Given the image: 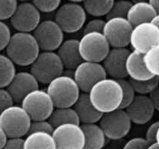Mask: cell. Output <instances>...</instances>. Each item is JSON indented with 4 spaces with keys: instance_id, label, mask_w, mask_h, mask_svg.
<instances>
[{
    "instance_id": "1",
    "label": "cell",
    "mask_w": 159,
    "mask_h": 149,
    "mask_svg": "<svg viewBox=\"0 0 159 149\" xmlns=\"http://www.w3.org/2000/svg\"><path fill=\"white\" fill-rule=\"evenodd\" d=\"M88 93L94 108L103 113L117 109L122 101L121 84L109 77L97 82Z\"/></svg>"
},
{
    "instance_id": "2",
    "label": "cell",
    "mask_w": 159,
    "mask_h": 149,
    "mask_svg": "<svg viewBox=\"0 0 159 149\" xmlns=\"http://www.w3.org/2000/svg\"><path fill=\"white\" fill-rule=\"evenodd\" d=\"M5 50L15 65L26 67L30 66L41 49L33 33L17 31L11 35Z\"/></svg>"
},
{
    "instance_id": "3",
    "label": "cell",
    "mask_w": 159,
    "mask_h": 149,
    "mask_svg": "<svg viewBox=\"0 0 159 149\" xmlns=\"http://www.w3.org/2000/svg\"><path fill=\"white\" fill-rule=\"evenodd\" d=\"M46 90L57 108L72 107L81 93L73 77L64 74L57 76L48 83Z\"/></svg>"
},
{
    "instance_id": "4",
    "label": "cell",
    "mask_w": 159,
    "mask_h": 149,
    "mask_svg": "<svg viewBox=\"0 0 159 149\" xmlns=\"http://www.w3.org/2000/svg\"><path fill=\"white\" fill-rule=\"evenodd\" d=\"M65 70L61 58L54 51H42L30 65V72L39 83L48 84Z\"/></svg>"
},
{
    "instance_id": "5",
    "label": "cell",
    "mask_w": 159,
    "mask_h": 149,
    "mask_svg": "<svg viewBox=\"0 0 159 149\" xmlns=\"http://www.w3.org/2000/svg\"><path fill=\"white\" fill-rule=\"evenodd\" d=\"M32 120L21 105H12L0 113V126L8 137H24L29 132Z\"/></svg>"
},
{
    "instance_id": "6",
    "label": "cell",
    "mask_w": 159,
    "mask_h": 149,
    "mask_svg": "<svg viewBox=\"0 0 159 149\" xmlns=\"http://www.w3.org/2000/svg\"><path fill=\"white\" fill-rule=\"evenodd\" d=\"M87 12L80 3L68 2L56 10L54 21L64 33H74L82 29L86 23Z\"/></svg>"
},
{
    "instance_id": "7",
    "label": "cell",
    "mask_w": 159,
    "mask_h": 149,
    "mask_svg": "<svg viewBox=\"0 0 159 149\" xmlns=\"http://www.w3.org/2000/svg\"><path fill=\"white\" fill-rule=\"evenodd\" d=\"M99 124L109 140L117 141L126 137L132 127V121L125 109L117 108L103 113Z\"/></svg>"
},
{
    "instance_id": "8",
    "label": "cell",
    "mask_w": 159,
    "mask_h": 149,
    "mask_svg": "<svg viewBox=\"0 0 159 149\" xmlns=\"http://www.w3.org/2000/svg\"><path fill=\"white\" fill-rule=\"evenodd\" d=\"M20 105L26 110L32 120L48 119L55 108L47 90L39 88L26 94L21 100Z\"/></svg>"
},
{
    "instance_id": "9",
    "label": "cell",
    "mask_w": 159,
    "mask_h": 149,
    "mask_svg": "<svg viewBox=\"0 0 159 149\" xmlns=\"http://www.w3.org/2000/svg\"><path fill=\"white\" fill-rule=\"evenodd\" d=\"M110 45L101 32L83 33L79 40V49L83 60L102 62L110 49Z\"/></svg>"
},
{
    "instance_id": "10",
    "label": "cell",
    "mask_w": 159,
    "mask_h": 149,
    "mask_svg": "<svg viewBox=\"0 0 159 149\" xmlns=\"http://www.w3.org/2000/svg\"><path fill=\"white\" fill-rule=\"evenodd\" d=\"M33 34L42 51H56L64 40V32L54 20L40 21Z\"/></svg>"
},
{
    "instance_id": "11",
    "label": "cell",
    "mask_w": 159,
    "mask_h": 149,
    "mask_svg": "<svg viewBox=\"0 0 159 149\" xmlns=\"http://www.w3.org/2000/svg\"><path fill=\"white\" fill-rule=\"evenodd\" d=\"M132 29L133 25L127 17H113L107 19L103 33L111 47H127Z\"/></svg>"
},
{
    "instance_id": "12",
    "label": "cell",
    "mask_w": 159,
    "mask_h": 149,
    "mask_svg": "<svg viewBox=\"0 0 159 149\" xmlns=\"http://www.w3.org/2000/svg\"><path fill=\"white\" fill-rule=\"evenodd\" d=\"M52 136L56 148L61 149H83L84 147V135L81 123H67L54 127Z\"/></svg>"
},
{
    "instance_id": "13",
    "label": "cell",
    "mask_w": 159,
    "mask_h": 149,
    "mask_svg": "<svg viewBox=\"0 0 159 149\" xmlns=\"http://www.w3.org/2000/svg\"><path fill=\"white\" fill-rule=\"evenodd\" d=\"M72 77L81 92L88 93L95 83L107 77V74L101 62L83 60L73 70Z\"/></svg>"
},
{
    "instance_id": "14",
    "label": "cell",
    "mask_w": 159,
    "mask_h": 149,
    "mask_svg": "<svg viewBox=\"0 0 159 149\" xmlns=\"http://www.w3.org/2000/svg\"><path fill=\"white\" fill-rule=\"evenodd\" d=\"M10 21L17 31L31 33L41 21V12L33 2H22L17 5Z\"/></svg>"
},
{
    "instance_id": "15",
    "label": "cell",
    "mask_w": 159,
    "mask_h": 149,
    "mask_svg": "<svg viewBox=\"0 0 159 149\" xmlns=\"http://www.w3.org/2000/svg\"><path fill=\"white\" fill-rule=\"evenodd\" d=\"M159 44V28L152 21L133 26L130 44L133 50L145 53L153 46Z\"/></svg>"
},
{
    "instance_id": "16",
    "label": "cell",
    "mask_w": 159,
    "mask_h": 149,
    "mask_svg": "<svg viewBox=\"0 0 159 149\" xmlns=\"http://www.w3.org/2000/svg\"><path fill=\"white\" fill-rule=\"evenodd\" d=\"M125 111L132 123L144 125L153 118L156 108L149 95L137 94L131 103L125 108Z\"/></svg>"
},
{
    "instance_id": "17",
    "label": "cell",
    "mask_w": 159,
    "mask_h": 149,
    "mask_svg": "<svg viewBox=\"0 0 159 149\" xmlns=\"http://www.w3.org/2000/svg\"><path fill=\"white\" fill-rule=\"evenodd\" d=\"M130 50L127 47H111L102 65L107 72V77L116 79L126 78L125 63Z\"/></svg>"
},
{
    "instance_id": "18",
    "label": "cell",
    "mask_w": 159,
    "mask_h": 149,
    "mask_svg": "<svg viewBox=\"0 0 159 149\" xmlns=\"http://www.w3.org/2000/svg\"><path fill=\"white\" fill-rule=\"evenodd\" d=\"M39 87V83L30 71L16 72L6 89L11 95L14 102L20 103L26 94Z\"/></svg>"
},
{
    "instance_id": "19",
    "label": "cell",
    "mask_w": 159,
    "mask_h": 149,
    "mask_svg": "<svg viewBox=\"0 0 159 149\" xmlns=\"http://www.w3.org/2000/svg\"><path fill=\"white\" fill-rule=\"evenodd\" d=\"M57 50L63 67L67 70H73L83 61L79 52V40L77 39L63 40Z\"/></svg>"
},
{
    "instance_id": "20",
    "label": "cell",
    "mask_w": 159,
    "mask_h": 149,
    "mask_svg": "<svg viewBox=\"0 0 159 149\" xmlns=\"http://www.w3.org/2000/svg\"><path fill=\"white\" fill-rule=\"evenodd\" d=\"M127 77L134 80H144L155 76L148 71L143 61V53L138 51H130L125 63Z\"/></svg>"
},
{
    "instance_id": "21",
    "label": "cell",
    "mask_w": 159,
    "mask_h": 149,
    "mask_svg": "<svg viewBox=\"0 0 159 149\" xmlns=\"http://www.w3.org/2000/svg\"><path fill=\"white\" fill-rule=\"evenodd\" d=\"M72 107L76 111L81 123H98L103 114L94 108L90 101L88 93L84 92H81Z\"/></svg>"
},
{
    "instance_id": "22",
    "label": "cell",
    "mask_w": 159,
    "mask_h": 149,
    "mask_svg": "<svg viewBox=\"0 0 159 149\" xmlns=\"http://www.w3.org/2000/svg\"><path fill=\"white\" fill-rule=\"evenodd\" d=\"M84 135V147L85 149H100L107 144V137L105 132L97 123H88L81 124Z\"/></svg>"
},
{
    "instance_id": "23",
    "label": "cell",
    "mask_w": 159,
    "mask_h": 149,
    "mask_svg": "<svg viewBox=\"0 0 159 149\" xmlns=\"http://www.w3.org/2000/svg\"><path fill=\"white\" fill-rule=\"evenodd\" d=\"M156 14V11L149 2H137L132 3L126 17L134 26L140 23L152 21Z\"/></svg>"
},
{
    "instance_id": "24",
    "label": "cell",
    "mask_w": 159,
    "mask_h": 149,
    "mask_svg": "<svg viewBox=\"0 0 159 149\" xmlns=\"http://www.w3.org/2000/svg\"><path fill=\"white\" fill-rule=\"evenodd\" d=\"M26 136L24 148H57L52 132L33 131L28 132Z\"/></svg>"
},
{
    "instance_id": "25",
    "label": "cell",
    "mask_w": 159,
    "mask_h": 149,
    "mask_svg": "<svg viewBox=\"0 0 159 149\" xmlns=\"http://www.w3.org/2000/svg\"><path fill=\"white\" fill-rule=\"evenodd\" d=\"M48 120L54 127L67 123H81L76 111L72 106V107H55L51 116L49 117Z\"/></svg>"
},
{
    "instance_id": "26",
    "label": "cell",
    "mask_w": 159,
    "mask_h": 149,
    "mask_svg": "<svg viewBox=\"0 0 159 149\" xmlns=\"http://www.w3.org/2000/svg\"><path fill=\"white\" fill-rule=\"evenodd\" d=\"M115 0H84L82 5L87 14L94 17L107 16Z\"/></svg>"
},
{
    "instance_id": "27",
    "label": "cell",
    "mask_w": 159,
    "mask_h": 149,
    "mask_svg": "<svg viewBox=\"0 0 159 149\" xmlns=\"http://www.w3.org/2000/svg\"><path fill=\"white\" fill-rule=\"evenodd\" d=\"M15 74V64L7 55L0 53V87L6 88Z\"/></svg>"
},
{
    "instance_id": "28",
    "label": "cell",
    "mask_w": 159,
    "mask_h": 149,
    "mask_svg": "<svg viewBox=\"0 0 159 149\" xmlns=\"http://www.w3.org/2000/svg\"><path fill=\"white\" fill-rule=\"evenodd\" d=\"M143 61L152 75L159 77V44L153 46L143 53Z\"/></svg>"
},
{
    "instance_id": "29",
    "label": "cell",
    "mask_w": 159,
    "mask_h": 149,
    "mask_svg": "<svg viewBox=\"0 0 159 149\" xmlns=\"http://www.w3.org/2000/svg\"><path fill=\"white\" fill-rule=\"evenodd\" d=\"M129 79V78H128ZM136 93L139 95H149L159 83V77H152L144 80H134L129 79Z\"/></svg>"
},
{
    "instance_id": "30",
    "label": "cell",
    "mask_w": 159,
    "mask_h": 149,
    "mask_svg": "<svg viewBox=\"0 0 159 149\" xmlns=\"http://www.w3.org/2000/svg\"><path fill=\"white\" fill-rule=\"evenodd\" d=\"M118 80L122 89V101H121L119 108L125 109L134 100L137 93L128 77L119 79Z\"/></svg>"
},
{
    "instance_id": "31",
    "label": "cell",
    "mask_w": 159,
    "mask_h": 149,
    "mask_svg": "<svg viewBox=\"0 0 159 149\" xmlns=\"http://www.w3.org/2000/svg\"><path fill=\"white\" fill-rule=\"evenodd\" d=\"M132 2L130 0H115L112 8L108 12L106 17L109 18V17H126L127 14L131 6Z\"/></svg>"
},
{
    "instance_id": "32",
    "label": "cell",
    "mask_w": 159,
    "mask_h": 149,
    "mask_svg": "<svg viewBox=\"0 0 159 149\" xmlns=\"http://www.w3.org/2000/svg\"><path fill=\"white\" fill-rule=\"evenodd\" d=\"M18 5V0H0V20L11 18Z\"/></svg>"
},
{
    "instance_id": "33",
    "label": "cell",
    "mask_w": 159,
    "mask_h": 149,
    "mask_svg": "<svg viewBox=\"0 0 159 149\" xmlns=\"http://www.w3.org/2000/svg\"><path fill=\"white\" fill-rule=\"evenodd\" d=\"M62 0H32V2L42 13H51L57 9Z\"/></svg>"
},
{
    "instance_id": "34",
    "label": "cell",
    "mask_w": 159,
    "mask_h": 149,
    "mask_svg": "<svg viewBox=\"0 0 159 149\" xmlns=\"http://www.w3.org/2000/svg\"><path fill=\"white\" fill-rule=\"evenodd\" d=\"M11 35L8 24L4 21L0 20V51L6 49Z\"/></svg>"
},
{
    "instance_id": "35",
    "label": "cell",
    "mask_w": 159,
    "mask_h": 149,
    "mask_svg": "<svg viewBox=\"0 0 159 149\" xmlns=\"http://www.w3.org/2000/svg\"><path fill=\"white\" fill-rule=\"evenodd\" d=\"M106 21L100 17H95L85 23L83 26V33L88 32H101L103 33Z\"/></svg>"
},
{
    "instance_id": "36",
    "label": "cell",
    "mask_w": 159,
    "mask_h": 149,
    "mask_svg": "<svg viewBox=\"0 0 159 149\" xmlns=\"http://www.w3.org/2000/svg\"><path fill=\"white\" fill-rule=\"evenodd\" d=\"M54 127L48 119L46 120H32L30 127V132L33 131H45L48 132H52Z\"/></svg>"
},
{
    "instance_id": "37",
    "label": "cell",
    "mask_w": 159,
    "mask_h": 149,
    "mask_svg": "<svg viewBox=\"0 0 159 149\" xmlns=\"http://www.w3.org/2000/svg\"><path fill=\"white\" fill-rule=\"evenodd\" d=\"M149 143L145 138L143 137H135L129 139L124 145L123 148H148Z\"/></svg>"
},
{
    "instance_id": "38",
    "label": "cell",
    "mask_w": 159,
    "mask_h": 149,
    "mask_svg": "<svg viewBox=\"0 0 159 149\" xmlns=\"http://www.w3.org/2000/svg\"><path fill=\"white\" fill-rule=\"evenodd\" d=\"M14 100L6 88L0 87V113L9 106L14 104Z\"/></svg>"
},
{
    "instance_id": "39",
    "label": "cell",
    "mask_w": 159,
    "mask_h": 149,
    "mask_svg": "<svg viewBox=\"0 0 159 149\" xmlns=\"http://www.w3.org/2000/svg\"><path fill=\"white\" fill-rule=\"evenodd\" d=\"M24 146V138L20 136L8 137L4 148L7 149H23Z\"/></svg>"
},
{
    "instance_id": "40",
    "label": "cell",
    "mask_w": 159,
    "mask_h": 149,
    "mask_svg": "<svg viewBox=\"0 0 159 149\" xmlns=\"http://www.w3.org/2000/svg\"><path fill=\"white\" fill-rule=\"evenodd\" d=\"M159 126V120H156V121L152 123L148 127L147 129H146V134H145V139L148 141V142L151 143L152 142H155V133H156L157 129H158Z\"/></svg>"
},
{
    "instance_id": "41",
    "label": "cell",
    "mask_w": 159,
    "mask_h": 149,
    "mask_svg": "<svg viewBox=\"0 0 159 149\" xmlns=\"http://www.w3.org/2000/svg\"><path fill=\"white\" fill-rule=\"evenodd\" d=\"M148 95H149V98L152 99V101L154 103L155 108H156V110L158 109L159 104V83H158V85L155 86L154 89H153Z\"/></svg>"
},
{
    "instance_id": "42",
    "label": "cell",
    "mask_w": 159,
    "mask_h": 149,
    "mask_svg": "<svg viewBox=\"0 0 159 149\" xmlns=\"http://www.w3.org/2000/svg\"><path fill=\"white\" fill-rule=\"evenodd\" d=\"M8 136L2 127L0 126V149L4 148Z\"/></svg>"
},
{
    "instance_id": "43",
    "label": "cell",
    "mask_w": 159,
    "mask_h": 149,
    "mask_svg": "<svg viewBox=\"0 0 159 149\" xmlns=\"http://www.w3.org/2000/svg\"><path fill=\"white\" fill-rule=\"evenodd\" d=\"M149 2L152 5L157 13H159V0H149Z\"/></svg>"
},
{
    "instance_id": "44",
    "label": "cell",
    "mask_w": 159,
    "mask_h": 149,
    "mask_svg": "<svg viewBox=\"0 0 159 149\" xmlns=\"http://www.w3.org/2000/svg\"><path fill=\"white\" fill-rule=\"evenodd\" d=\"M148 148L150 149H157V148H159V145L158 142H152L149 143V146H148Z\"/></svg>"
},
{
    "instance_id": "45",
    "label": "cell",
    "mask_w": 159,
    "mask_h": 149,
    "mask_svg": "<svg viewBox=\"0 0 159 149\" xmlns=\"http://www.w3.org/2000/svg\"><path fill=\"white\" fill-rule=\"evenodd\" d=\"M152 22L154 23L155 25L158 26L159 28V13H157L155 15V17L152 18Z\"/></svg>"
},
{
    "instance_id": "46",
    "label": "cell",
    "mask_w": 159,
    "mask_h": 149,
    "mask_svg": "<svg viewBox=\"0 0 159 149\" xmlns=\"http://www.w3.org/2000/svg\"><path fill=\"white\" fill-rule=\"evenodd\" d=\"M155 142H158V145H159V126H158V129H157L156 133H155Z\"/></svg>"
},
{
    "instance_id": "47",
    "label": "cell",
    "mask_w": 159,
    "mask_h": 149,
    "mask_svg": "<svg viewBox=\"0 0 159 149\" xmlns=\"http://www.w3.org/2000/svg\"><path fill=\"white\" fill-rule=\"evenodd\" d=\"M68 2H78V3H81L84 0H67Z\"/></svg>"
},
{
    "instance_id": "48",
    "label": "cell",
    "mask_w": 159,
    "mask_h": 149,
    "mask_svg": "<svg viewBox=\"0 0 159 149\" xmlns=\"http://www.w3.org/2000/svg\"><path fill=\"white\" fill-rule=\"evenodd\" d=\"M132 2H149V0H131Z\"/></svg>"
},
{
    "instance_id": "49",
    "label": "cell",
    "mask_w": 159,
    "mask_h": 149,
    "mask_svg": "<svg viewBox=\"0 0 159 149\" xmlns=\"http://www.w3.org/2000/svg\"><path fill=\"white\" fill-rule=\"evenodd\" d=\"M18 1H20V2H25V1H29V0H18Z\"/></svg>"
},
{
    "instance_id": "50",
    "label": "cell",
    "mask_w": 159,
    "mask_h": 149,
    "mask_svg": "<svg viewBox=\"0 0 159 149\" xmlns=\"http://www.w3.org/2000/svg\"><path fill=\"white\" fill-rule=\"evenodd\" d=\"M157 111H158V113H159V104H158V109H157Z\"/></svg>"
}]
</instances>
